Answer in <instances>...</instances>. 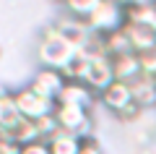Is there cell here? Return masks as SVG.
<instances>
[{
  "label": "cell",
  "instance_id": "277c9868",
  "mask_svg": "<svg viewBox=\"0 0 156 154\" xmlns=\"http://www.w3.org/2000/svg\"><path fill=\"white\" fill-rule=\"evenodd\" d=\"M13 107L18 110V115L26 118V120H39V118H47L52 115V110H55V102L47 97H42V94H37L31 86H21L13 92Z\"/></svg>",
  "mask_w": 156,
  "mask_h": 154
},
{
  "label": "cell",
  "instance_id": "44dd1931",
  "mask_svg": "<svg viewBox=\"0 0 156 154\" xmlns=\"http://www.w3.org/2000/svg\"><path fill=\"white\" fill-rule=\"evenodd\" d=\"M21 154H50V146H47V141H34L21 146Z\"/></svg>",
  "mask_w": 156,
  "mask_h": 154
},
{
  "label": "cell",
  "instance_id": "52a82bcc",
  "mask_svg": "<svg viewBox=\"0 0 156 154\" xmlns=\"http://www.w3.org/2000/svg\"><path fill=\"white\" fill-rule=\"evenodd\" d=\"M52 24L60 29V34L73 44V47H78V50L86 47L91 32H89V26H86L83 18H76V16H70V13H65V16H60L57 21H52Z\"/></svg>",
  "mask_w": 156,
  "mask_h": 154
},
{
  "label": "cell",
  "instance_id": "5bb4252c",
  "mask_svg": "<svg viewBox=\"0 0 156 154\" xmlns=\"http://www.w3.org/2000/svg\"><path fill=\"white\" fill-rule=\"evenodd\" d=\"M107 55L109 58H122V55H133V44H130L125 29H117V32L107 34Z\"/></svg>",
  "mask_w": 156,
  "mask_h": 154
},
{
  "label": "cell",
  "instance_id": "30bf717a",
  "mask_svg": "<svg viewBox=\"0 0 156 154\" xmlns=\"http://www.w3.org/2000/svg\"><path fill=\"white\" fill-rule=\"evenodd\" d=\"M125 34H128L130 44H133L135 55H143V52H154L156 50V32L148 26H140V24H128L125 21Z\"/></svg>",
  "mask_w": 156,
  "mask_h": 154
},
{
  "label": "cell",
  "instance_id": "2e32d148",
  "mask_svg": "<svg viewBox=\"0 0 156 154\" xmlns=\"http://www.w3.org/2000/svg\"><path fill=\"white\" fill-rule=\"evenodd\" d=\"M101 0H65L62 6H65V11L70 13V16H76V18H89L91 13H94V8L99 6Z\"/></svg>",
  "mask_w": 156,
  "mask_h": 154
},
{
  "label": "cell",
  "instance_id": "cb8c5ba5",
  "mask_svg": "<svg viewBox=\"0 0 156 154\" xmlns=\"http://www.w3.org/2000/svg\"><path fill=\"white\" fill-rule=\"evenodd\" d=\"M11 94H13V92H11V89L5 86V84H0V99H5V97H11Z\"/></svg>",
  "mask_w": 156,
  "mask_h": 154
},
{
  "label": "cell",
  "instance_id": "d6986e66",
  "mask_svg": "<svg viewBox=\"0 0 156 154\" xmlns=\"http://www.w3.org/2000/svg\"><path fill=\"white\" fill-rule=\"evenodd\" d=\"M140 112H143V110H140V107L135 105V102H130V105L125 107V110H120L115 118H117V120H122V123H133V120H138V115H140Z\"/></svg>",
  "mask_w": 156,
  "mask_h": 154
},
{
  "label": "cell",
  "instance_id": "6da1fadb",
  "mask_svg": "<svg viewBox=\"0 0 156 154\" xmlns=\"http://www.w3.org/2000/svg\"><path fill=\"white\" fill-rule=\"evenodd\" d=\"M78 55V47H73L65 37L60 34V29L55 24H47L42 29V37L37 44V58L42 63V68H52V71H65Z\"/></svg>",
  "mask_w": 156,
  "mask_h": 154
},
{
  "label": "cell",
  "instance_id": "4fadbf2b",
  "mask_svg": "<svg viewBox=\"0 0 156 154\" xmlns=\"http://www.w3.org/2000/svg\"><path fill=\"white\" fill-rule=\"evenodd\" d=\"M47 146H50V154H78V149H81V138L73 136V133L57 131L55 136L47 138Z\"/></svg>",
  "mask_w": 156,
  "mask_h": 154
},
{
  "label": "cell",
  "instance_id": "7a4b0ae2",
  "mask_svg": "<svg viewBox=\"0 0 156 154\" xmlns=\"http://www.w3.org/2000/svg\"><path fill=\"white\" fill-rule=\"evenodd\" d=\"M86 26H89L91 34L107 37V34L125 26V8L117 0H101L99 6L94 8V13L86 18Z\"/></svg>",
  "mask_w": 156,
  "mask_h": 154
},
{
  "label": "cell",
  "instance_id": "7c38bea8",
  "mask_svg": "<svg viewBox=\"0 0 156 154\" xmlns=\"http://www.w3.org/2000/svg\"><path fill=\"white\" fill-rule=\"evenodd\" d=\"M133 92V102L140 107V110H148V107H156V84L148 81V78H138V81L130 86Z\"/></svg>",
  "mask_w": 156,
  "mask_h": 154
},
{
  "label": "cell",
  "instance_id": "d4e9b609",
  "mask_svg": "<svg viewBox=\"0 0 156 154\" xmlns=\"http://www.w3.org/2000/svg\"><path fill=\"white\" fill-rule=\"evenodd\" d=\"M0 55H3V50H0Z\"/></svg>",
  "mask_w": 156,
  "mask_h": 154
},
{
  "label": "cell",
  "instance_id": "603a6c76",
  "mask_svg": "<svg viewBox=\"0 0 156 154\" xmlns=\"http://www.w3.org/2000/svg\"><path fill=\"white\" fill-rule=\"evenodd\" d=\"M11 97H13V94H11ZM11 97L0 99V123H3V118H5V110H8V105H11Z\"/></svg>",
  "mask_w": 156,
  "mask_h": 154
},
{
  "label": "cell",
  "instance_id": "e0dca14e",
  "mask_svg": "<svg viewBox=\"0 0 156 154\" xmlns=\"http://www.w3.org/2000/svg\"><path fill=\"white\" fill-rule=\"evenodd\" d=\"M138 60H140L143 78H148V81L156 84V50H154V52H143V55H138Z\"/></svg>",
  "mask_w": 156,
  "mask_h": 154
},
{
  "label": "cell",
  "instance_id": "5b68a950",
  "mask_svg": "<svg viewBox=\"0 0 156 154\" xmlns=\"http://www.w3.org/2000/svg\"><path fill=\"white\" fill-rule=\"evenodd\" d=\"M115 81V68H112V58H91L89 60V73H86L83 84L99 97L109 84Z\"/></svg>",
  "mask_w": 156,
  "mask_h": 154
},
{
  "label": "cell",
  "instance_id": "9c48e42d",
  "mask_svg": "<svg viewBox=\"0 0 156 154\" xmlns=\"http://www.w3.org/2000/svg\"><path fill=\"white\" fill-rule=\"evenodd\" d=\"M99 102L107 107L109 112H120L133 102V92H130V84H122V81H112L104 92L99 94Z\"/></svg>",
  "mask_w": 156,
  "mask_h": 154
},
{
  "label": "cell",
  "instance_id": "7402d4cb",
  "mask_svg": "<svg viewBox=\"0 0 156 154\" xmlns=\"http://www.w3.org/2000/svg\"><path fill=\"white\" fill-rule=\"evenodd\" d=\"M0 154H21V146L13 138H0Z\"/></svg>",
  "mask_w": 156,
  "mask_h": 154
},
{
  "label": "cell",
  "instance_id": "3957f363",
  "mask_svg": "<svg viewBox=\"0 0 156 154\" xmlns=\"http://www.w3.org/2000/svg\"><path fill=\"white\" fill-rule=\"evenodd\" d=\"M52 118L57 120V128L65 133H73L78 138H89L91 136V112L76 105H55Z\"/></svg>",
  "mask_w": 156,
  "mask_h": 154
},
{
  "label": "cell",
  "instance_id": "8992f818",
  "mask_svg": "<svg viewBox=\"0 0 156 154\" xmlns=\"http://www.w3.org/2000/svg\"><path fill=\"white\" fill-rule=\"evenodd\" d=\"M96 99H99V97H96L86 84H81V81H65L62 89H60V94H57V99H55V105H76V107H83V110L91 112V107H94Z\"/></svg>",
  "mask_w": 156,
  "mask_h": 154
},
{
  "label": "cell",
  "instance_id": "8fae6325",
  "mask_svg": "<svg viewBox=\"0 0 156 154\" xmlns=\"http://www.w3.org/2000/svg\"><path fill=\"white\" fill-rule=\"evenodd\" d=\"M112 68H115V81H122L133 86L138 78H143V71H140V60L138 55H122V58H112Z\"/></svg>",
  "mask_w": 156,
  "mask_h": 154
},
{
  "label": "cell",
  "instance_id": "ffe728a7",
  "mask_svg": "<svg viewBox=\"0 0 156 154\" xmlns=\"http://www.w3.org/2000/svg\"><path fill=\"white\" fill-rule=\"evenodd\" d=\"M78 154H104V152H101L99 141L89 136V138H81V149H78Z\"/></svg>",
  "mask_w": 156,
  "mask_h": 154
},
{
  "label": "cell",
  "instance_id": "ac0fdd59",
  "mask_svg": "<svg viewBox=\"0 0 156 154\" xmlns=\"http://www.w3.org/2000/svg\"><path fill=\"white\" fill-rule=\"evenodd\" d=\"M34 123H37V131H39V138H42V141H47L50 136H55V133L60 131V128H57V120L52 115L39 118V120H34Z\"/></svg>",
  "mask_w": 156,
  "mask_h": 154
},
{
  "label": "cell",
  "instance_id": "9a60e30c",
  "mask_svg": "<svg viewBox=\"0 0 156 154\" xmlns=\"http://www.w3.org/2000/svg\"><path fill=\"white\" fill-rule=\"evenodd\" d=\"M11 136H13V141H16L18 146H26V144L42 141V138H39V131H37V123H34V120H26V118H23V120L11 131Z\"/></svg>",
  "mask_w": 156,
  "mask_h": 154
},
{
  "label": "cell",
  "instance_id": "ba28073f",
  "mask_svg": "<svg viewBox=\"0 0 156 154\" xmlns=\"http://www.w3.org/2000/svg\"><path fill=\"white\" fill-rule=\"evenodd\" d=\"M62 84H65V76H62L60 71H52V68H39L37 76L31 78V84H29V86H31L37 94H42V97H47V99H52V102H55L57 94H60V89H62Z\"/></svg>",
  "mask_w": 156,
  "mask_h": 154
}]
</instances>
